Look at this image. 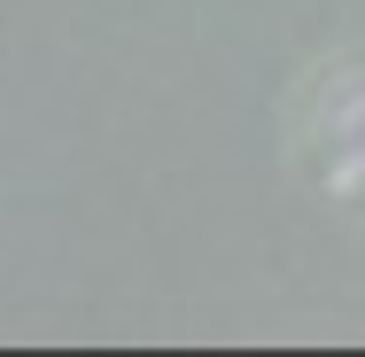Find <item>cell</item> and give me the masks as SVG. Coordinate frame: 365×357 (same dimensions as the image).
<instances>
[]
</instances>
